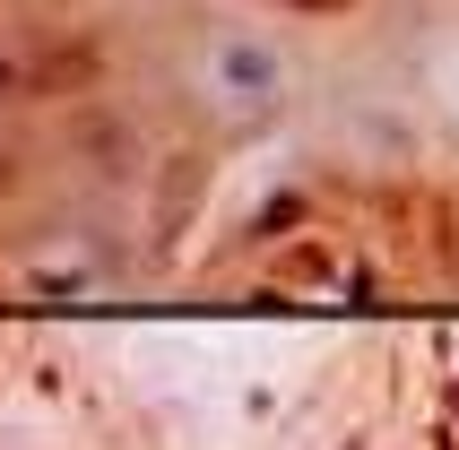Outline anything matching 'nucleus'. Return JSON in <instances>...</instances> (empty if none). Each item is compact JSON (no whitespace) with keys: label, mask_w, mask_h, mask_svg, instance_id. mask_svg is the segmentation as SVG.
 Masks as SVG:
<instances>
[{"label":"nucleus","mask_w":459,"mask_h":450,"mask_svg":"<svg viewBox=\"0 0 459 450\" xmlns=\"http://www.w3.org/2000/svg\"><path fill=\"white\" fill-rule=\"evenodd\" d=\"M295 9H338V0H295Z\"/></svg>","instance_id":"1"}]
</instances>
